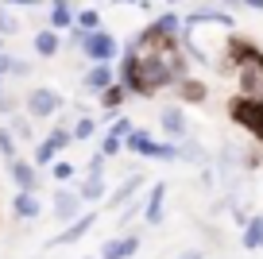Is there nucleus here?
<instances>
[{
  "label": "nucleus",
  "instance_id": "nucleus-1",
  "mask_svg": "<svg viewBox=\"0 0 263 259\" xmlns=\"http://www.w3.org/2000/svg\"><path fill=\"white\" fill-rule=\"evenodd\" d=\"M171 85H174V78H171V66H166V54H140L128 97H155L159 89H171Z\"/></svg>",
  "mask_w": 263,
  "mask_h": 259
},
{
  "label": "nucleus",
  "instance_id": "nucleus-2",
  "mask_svg": "<svg viewBox=\"0 0 263 259\" xmlns=\"http://www.w3.org/2000/svg\"><path fill=\"white\" fill-rule=\"evenodd\" d=\"M229 120L232 124H240L244 132H252V139L255 143H263V101H255V97H232L229 101Z\"/></svg>",
  "mask_w": 263,
  "mask_h": 259
},
{
  "label": "nucleus",
  "instance_id": "nucleus-3",
  "mask_svg": "<svg viewBox=\"0 0 263 259\" xmlns=\"http://www.w3.org/2000/svg\"><path fill=\"white\" fill-rule=\"evenodd\" d=\"M124 151L140 155V159H178V147L174 143H159V139H151L147 128H132L128 136H124Z\"/></svg>",
  "mask_w": 263,
  "mask_h": 259
},
{
  "label": "nucleus",
  "instance_id": "nucleus-4",
  "mask_svg": "<svg viewBox=\"0 0 263 259\" xmlns=\"http://www.w3.org/2000/svg\"><path fill=\"white\" fill-rule=\"evenodd\" d=\"M78 47H82V54L89 58V62H108V66H112V58L120 54V43H116L108 31H101V27L97 31H78Z\"/></svg>",
  "mask_w": 263,
  "mask_h": 259
},
{
  "label": "nucleus",
  "instance_id": "nucleus-5",
  "mask_svg": "<svg viewBox=\"0 0 263 259\" xmlns=\"http://www.w3.org/2000/svg\"><path fill=\"white\" fill-rule=\"evenodd\" d=\"M62 105H66V97L58 89L35 85V89L24 97V116H31V120H50L54 113H62Z\"/></svg>",
  "mask_w": 263,
  "mask_h": 259
},
{
  "label": "nucleus",
  "instance_id": "nucleus-6",
  "mask_svg": "<svg viewBox=\"0 0 263 259\" xmlns=\"http://www.w3.org/2000/svg\"><path fill=\"white\" fill-rule=\"evenodd\" d=\"M70 143H74V136H70L66 128H50V136H43L39 143H35V159H31V166H35V170L50 166V162H54Z\"/></svg>",
  "mask_w": 263,
  "mask_h": 259
},
{
  "label": "nucleus",
  "instance_id": "nucleus-7",
  "mask_svg": "<svg viewBox=\"0 0 263 259\" xmlns=\"http://www.w3.org/2000/svg\"><path fill=\"white\" fill-rule=\"evenodd\" d=\"M229 62H236V70L240 66H255V70L263 73V47L255 39H248V35H229Z\"/></svg>",
  "mask_w": 263,
  "mask_h": 259
},
{
  "label": "nucleus",
  "instance_id": "nucleus-8",
  "mask_svg": "<svg viewBox=\"0 0 263 259\" xmlns=\"http://www.w3.org/2000/svg\"><path fill=\"white\" fill-rule=\"evenodd\" d=\"M159 128H163L166 143H182V139H190L186 108H182V105H166V108H159Z\"/></svg>",
  "mask_w": 263,
  "mask_h": 259
},
{
  "label": "nucleus",
  "instance_id": "nucleus-9",
  "mask_svg": "<svg viewBox=\"0 0 263 259\" xmlns=\"http://www.w3.org/2000/svg\"><path fill=\"white\" fill-rule=\"evenodd\" d=\"M163 217H166V182H151L147 197H143V209H140V220L147 228H155V225H163Z\"/></svg>",
  "mask_w": 263,
  "mask_h": 259
},
{
  "label": "nucleus",
  "instance_id": "nucleus-10",
  "mask_svg": "<svg viewBox=\"0 0 263 259\" xmlns=\"http://www.w3.org/2000/svg\"><path fill=\"white\" fill-rule=\"evenodd\" d=\"M197 24H221V27H232V16H229V8H221V4H205V0H197V8L190 12L186 20H182V31H194Z\"/></svg>",
  "mask_w": 263,
  "mask_h": 259
},
{
  "label": "nucleus",
  "instance_id": "nucleus-11",
  "mask_svg": "<svg viewBox=\"0 0 263 259\" xmlns=\"http://www.w3.org/2000/svg\"><path fill=\"white\" fill-rule=\"evenodd\" d=\"M93 225H97V209H85L82 217H74V220H70V225H66L58 236H50L47 248H66V244H78V240H82V236L89 232Z\"/></svg>",
  "mask_w": 263,
  "mask_h": 259
},
{
  "label": "nucleus",
  "instance_id": "nucleus-12",
  "mask_svg": "<svg viewBox=\"0 0 263 259\" xmlns=\"http://www.w3.org/2000/svg\"><path fill=\"white\" fill-rule=\"evenodd\" d=\"M132 128H136V124H132L128 116H112V124H108L105 139H101V155H105V159L120 155V151H124V136H128Z\"/></svg>",
  "mask_w": 263,
  "mask_h": 259
},
{
  "label": "nucleus",
  "instance_id": "nucleus-13",
  "mask_svg": "<svg viewBox=\"0 0 263 259\" xmlns=\"http://www.w3.org/2000/svg\"><path fill=\"white\" fill-rule=\"evenodd\" d=\"M140 232H124V236H112V240H105V248H101L97 259H132L136 251H140Z\"/></svg>",
  "mask_w": 263,
  "mask_h": 259
},
{
  "label": "nucleus",
  "instance_id": "nucleus-14",
  "mask_svg": "<svg viewBox=\"0 0 263 259\" xmlns=\"http://www.w3.org/2000/svg\"><path fill=\"white\" fill-rule=\"evenodd\" d=\"M50 201H54V205H50V213H54V217L62 220V225H70L74 217H82V209H85V205H82V197H78V190H58V194L50 197Z\"/></svg>",
  "mask_w": 263,
  "mask_h": 259
},
{
  "label": "nucleus",
  "instance_id": "nucleus-15",
  "mask_svg": "<svg viewBox=\"0 0 263 259\" xmlns=\"http://www.w3.org/2000/svg\"><path fill=\"white\" fill-rule=\"evenodd\" d=\"M8 174H12V182H16V190H27V194L39 190V170H35L27 159H12L8 162Z\"/></svg>",
  "mask_w": 263,
  "mask_h": 259
},
{
  "label": "nucleus",
  "instance_id": "nucleus-16",
  "mask_svg": "<svg viewBox=\"0 0 263 259\" xmlns=\"http://www.w3.org/2000/svg\"><path fill=\"white\" fill-rule=\"evenodd\" d=\"M174 97L186 108V105H201L209 97V89H205V81H197V78H182V81H174Z\"/></svg>",
  "mask_w": 263,
  "mask_h": 259
},
{
  "label": "nucleus",
  "instance_id": "nucleus-17",
  "mask_svg": "<svg viewBox=\"0 0 263 259\" xmlns=\"http://www.w3.org/2000/svg\"><path fill=\"white\" fill-rule=\"evenodd\" d=\"M78 197H82V205H101V201L108 197L105 178H93V174H85V178L78 182Z\"/></svg>",
  "mask_w": 263,
  "mask_h": 259
},
{
  "label": "nucleus",
  "instance_id": "nucleus-18",
  "mask_svg": "<svg viewBox=\"0 0 263 259\" xmlns=\"http://www.w3.org/2000/svg\"><path fill=\"white\" fill-rule=\"evenodd\" d=\"M112 81H116V73H112L108 62H89V70H85V89L101 93V89H108Z\"/></svg>",
  "mask_w": 263,
  "mask_h": 259
},
{
  "label": "nucleus",
  "instance_id": "nucleus-19",
  "mask_svg": "<svg viewBox=\"0 0 263 259\" xmlns=\"http://www.w3.org/2000/svg\"><path fill=\"white\" fill-rule=\"evenodd\" d=\"M140 190H143V174H128V178H124L120 186L108 194V205H112V209H120V205H128Z\"/></svg>",
  "mask_w": 263,
  "mask_h": 259
},
{
  "label": "nucleus",
  "instance_id": "nucleus-20",
  "mask_svg": "<svg viewBox=\"0 0 263 259\" xmlns=\"http://www.w3.org/2000/svg\"><path fill=\"white\" fill-rule=\"evenodd\" d=\"M12 213H16L20 220H35L43 213V201L35 194H27V190H16V197H12Z\"/></svg>",
  "mask_w": 263,
  "mask_h": 259
},
{
  "label": "nucleus",
  "instance_id": "nucleus-21",
  "mask_svg": "<svg viewBox=\"0 0 263 259\" xmlns=\"http://www.w3.org/2000/svg\"><path fill=\"white\" fill-rule=\"evenodd\" d=\"M240 97H255L263 101V73L255 70V66H240Z\"/></svg>",
  "mask_w": 263,
  "mask_h": 259
},
{
  "label": "nucleus",
  "instance_id": "nucleus-22",
  "mask_svg": "<svg viewBox=\"0 0 263 259\" xmlns=\"http://www.w3.org/2000/svg\"><path fill=\"white\" fill-rule=\"evenodd\" d=\"M124 101H128V89H124L120 81H112V85H108V89H101V108H105L108 116H120Z\"/></svg>",
  "mask_w": 263,
  "mask_h": 259
},
{
  "label": "nucleus",
  "instance_id": "nucleus-23",
  "mask_svg": "<svg viewBox=\"0 0 263 259\" xmlns=\"http://www.w3.org/2000/svg\"><path fill=\"white\" fill-rule=\"evenodd\" d=\"M50 31H66V27H74V8H70V0H50Z\"/></svg>",
  "mask_w": 263,
  "mask_h": 259
},
{
  "label": "nucleus",
  "instance_id": "nucleus-24",
  "mask_svg": "<svg viewBox=\"0 0 263 259\" xmlns=\"http://www.w3.org/2000/svg\"><path fill=\"white\" fill-rule=\"evenodd\" d=\"M31 47H35V54H39V58H54V54H58V47H62V35L50 31V27H43V31L35 35Z\"/></svg>",
  "mask_w": 263,
  "mask_h": 259
},
{
  "label": "nucleus",
  "instance_id": "nucleus-25",
  "mask_svg": "<svg viewBox=\"0 0 263 259\" xmlns=\"http://www.w3.org/2000/svg\"><path fill=\"white\" fill-rule=\"evenodd\" d=\"M4 128L12 132V136L20 139V143H31L35 139V128H31V116H24V113H8V124Z\"/></svg>",
  "mask_w": 263,
  "mask_h": 259
},
{
  "label": "nucleus",
  "instance_id": "nucleus-26",
  "mask_svg": "<svg viewBox=\"0 0 263 259\" xmlns=\"http://www.w3.org/2000/svg\"><path fill=\"white\" fill-rule=\"evenodd\" d=\"M240 244H244L248 251H259V248H263V213H259V217H248V225H244V236H240Z\"/></svg>",
  "mask_w": 263,
  "mask_h": 259
},
{
  "label": "nucleus",
  "instance_id": "nucleus-27",
  "mask_svg": "<svg viewBox=\"0 0 263 259\" xmlns=\"http://www.w3.org/2000/svg\"><path fill=\"white\" fill-rule=\"evenodd\" d=\"M74 27H78V31H97V27H101V12H97V8L74 12Z\"/></svg>",
  "mask_w": 263,
  "mask_h": 259
},
{
  "label": "nucleus",
  "instance_id": "nucleus-28",
  "mask_svg": "<svg viewBox=\"0 0 263 259\" xmlns=\"http://www.w3.org/2000/svg\"><path fill=\"white\" fill-rule=\"evenodd\" d=\"M151 24H155L159 27V31H171V35H182V16H178V12H163V16H155V20H151Z\"/></svg>",
  "mask_w": 263,
  "mask_h": 259
},
{
  "label": "nucleus",
  "instance_id": "nucleus-29",
  "mask_svg": "<svg viewBox=\"0 0 263 259\" xmlns=\"http://www.w3.org/2000/svg\"><path fill=\"white\" fill-rule=\"evenodd\" d=\"M16 31H20V16L0 4V39H8V35H16Z\"/></svg>",
  "mask_w": 263,
  "mask_h": 259
},
{
  "label": "nucleus",
  "instance_id": "nucleus-30",
  "mask_svg": "<svg viewBox=\"0 0 263 259\" xmlns=\"http://www.w3.org/2000/svg\"><path fill=\"white\" fill-rule=\"evenodd\" d=\"M50 174H54V182H74L78 166H74V162H66V159H54V162H50Z\"/></svg>",
  "mask_w": 263,
  "mask_h": 259
},
{
  "label": "nucleus",
  "instance_id": "nucleus-31",
  "mask_svg": "<svg viewBox=\"0 0 263 259\" xmlns=\"http://www.w3.org/2000/svg\"><path fill=\"white\" fill-rule=\"evenodd\" d=\"M93 132H97V120H93V116H78V124H74V132H70V136H74V143L78 139H93Z\"/></svg>",
  "mask_w": 263,
  "mask_h": 259
},
{
  "label": "nucleus",
  "instance_id": "nucleus-32",
  "mask_svg": "<svg viewBox=\"0 0 263 259\" xmlns=\"http://www.w3.org/2000/svg\"><path fill=\"white\" fill-rule=\"evenodd\" d=\"M0 155H4V162H12V159H20V151H16V136H12L4 124H0Z\"/></svg>",
  "mask_w": 263,
  "mask_h": 259
},
{
  "label": "nucleus",
  "instance_id": "nucleus-33",
  "mask_svg": "<svg viewBox=\"0 0 263 259\" xmlns=\"http://www.w3.org/2000/svg\"><path fill=\"white\" fill-rule=\"evenodd\" d=\"M8 73H16V78H27L31 73V62H24V58H8V70H4V78Z\"/></svg>",
  "mask_w": 263,
  "mask_h": 259
},
{
  "label": "nucleus",
  "instance_id": "nucleus-34",
  "mask_svg": "<svg viewBox=\"0 0 263 259\" xmlns=\"http://www.w3.org/2000/svg\"><path fill=\"white\" fill-rule=\"evenodd\" d=\"M221 8H252V12H263V0H221Z\"/></svg>",
  "mask_w": 263,
  "mask_h": 259
},
{
  "label": "nucleus",
  "instance_id": "nucleus-35",
  "mask_svg": "<svg viewBox=\"0 0 263 259\" xmlns=\"http://www.w3.org/2000/svg\"><path fill=\"white\" fill-rule=\"evenodd\" d=\"M85 174H93V178H105V155H93V159H89V166H85Z\"/></svg>",
  "mask_w": 263,
  "mask_h": 259
},
{
  "label": "nucleus",
  "instance_id": "nucleus-36",
  "mask_svg": "<svg viewBox=\"0 0 263 259\" xmlns=\"http://www.w3.org/2000/svg\"><path fill=\"white\" fill-rule=\"evenodd\" d=\"M8 113H16V97H4V93H0V116H8Z\"/></svg>",
  "mask_w": 263,
  "mask_h": 259
},
{
  "label": "nucleus",
  "instance_id": "nucleus-37",
  "mask_svg": "<svg viewBox=\"0 0 263 259\" xmlns=\"http://www.w3.org/2000/svg\"><path fill=\"white\" fill-rule=\"evenodd\" d=\"M0 4H4V8H35L39 0H0Z\"/></svg>",
  "mask_w": 263,
  "mask_h": 259
},
{
  "label": "nucleus",
  "instance_id": "nucleus-38",
  "mask_svg": "<svg viewBox=\"0 0 263 259\" xmlns=\"http://www.w3.org/2000/svg\"><path fill=\"white\" fill-rule=\"evenodd\" d=\"M178 259H205V251H197V248H190V251H182Z\"/></svg>",
  "mask_w": 263,
  "mask_h": 259
},
{
  "label": "nucleus",
  "instance_id": "nucleus-39",
  "mask_svg": "<svg viewBox=\"0 0 263 259\" xmlns=\"http://www.w3.org/2000/svg\"><path fill=\"white\" fill-rule=\"evenodd\" d=\"M0 89H4V73H0Z\"/></svg>",
  "mask_w": 263,
  "mask_h": 259
},
{
  "label": "nucleus",
  "instance_id": "nucleus-40",
  "mask_svg": "<svg viewBox=\"0 0 263 259\" xmlns=\"http://www.w3.org/2000/svg\"><path fill=\"white\" fill-rule=\"evenodd\" d=\"M166 4H178V0H166Z\"/></svg>",
  "mask_w": 263,
  "mask_h": 259
},
{
  "label": "nucleus",
  "instance_id": "nucleus-41",
  "mask_svg": "<svg viewBox=\"0 0 263 259\" xmlns=\"http://www.w3.org/2000/svg\"><path fill=\"white\" fill-rule=\"evenodd\" d=\"M132 4H143V0H132Z\"/></svg>",
  "mask_w": 263,
  "mask_h": 259
},
{
  "label": "nucleus",
  "instance_id": "nucleus-42",
  "mask_svg": "<svg viewBox=\"0 0 263 259\" xmlns=\"http://www.w3.org/2000/svg\"><path fill=\"white\" fill-rule=\"evenodd\" d=\"M0 50H4V39H0Z\"/></svg>",
  "mask_w": 263,
  "mask_h": 259
}]
</instances>
